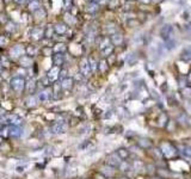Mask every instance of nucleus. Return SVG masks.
<instances>
[{
	"mask_svg": "<svg viewBox=\"0 0 191 179\" xmlns=\"http://www.w3.org/2000/svg\"><path fill=\"white\" fill-rule=\"evenodd\" d=\"M23 123V118L16 114H7L0 117V124L2 125H17L19 127Z\"/></svg>",
	"mask_w": 191,
	"mask_h": 179,
	"instance_id": "obj_1",
	"label": "nucleus"
},
{
	"mask_svg": "<svg viewBox=\"0 0 191 179\" xmlns=\"http://www.w3.org/2000/svg\"><path fill=\"white\" fill-rule=\"evenodd\" d=\"M25 85H27V83H25V80L22 77H16L10 83L11 89L13 90L16 93H22L24 91V89H25Z\"/></svg>",
	"mask_w": 191,
	"mask_h": 179,
	"instance_id": "obj_2",
	"label": "nucleus"
},
{
	"mask_svg": "<svg viewBox=\"0 0 191 179\" xmlns=\"http://www.w3.org/2000/svg\"><path fill=\"white\" fill-rule=\"evenodd\" d=\"M53 98V90L52 89H44L38 93V100L42 103H47Z\"/></svg>",
	"mask_w": 191,
	"mask_h": 179,
	"instance_id": "obj_3",
	"label": "nucleus"
},
{
	"mask_svg": "<svg viewBox=\"0 0 191 179\" xmlns=\"http://www.w3.org/2000/svg\"><path fill=\"white\" fill-rule=\"evenodd\" d=\"M67 128H68V125H67L66 122H64V121H59V122H56V123L53 125L52 130H53L54 134H62V133H66Z\"/></svg>",
	"mask_w": 191,
	"mask_h": 179,
	"instance_id": "obj_4",
	"label": "nucleus"
},
{
	"mask_svg": "<svg viewBox=\"0 0 191 179\" xmlns=\"http://www.w3.org/2000/svg\"><path fill=\"white\" fill-rule=\"evenodd\" d=\"M59 77H60V69L56 66L53 67V68H50V71L48 72V75H47V78L49 79L50 83H54Z\"/></svg>",
	"mask_w": 191,
	"mask_h": 179,
	"instance_id": "obj_5",
	"label": "nucleus"
},
{
	"mask_svg": "<svg viewBox=\"0 0 191 179\" xmlns=\"http://www.w3.org/2000/svg\"><path fill=\"white\" fill-rule=\"evenodd\" d=\"M24 54V48L22 46H14L12 49H11V56L13 58H18V56H22Z\"/></svg>",
	"mask_w": 191,
	"mask_h": 179,
	"instance_id": "obj_6",
	"label": "nucleus"
},
{
	"mask_svg": "<svg viewBox=\"0 0 191 179\" xmlns=\"http://www.w3.org/2000/svg\"><path fill=\"white\" fill-rule=\"evenodd\" d=\"M22 130L19 129V127L17 125H10V136L11 137H18L20 136Z\"/></svg>",
	"mask_w": 191,
	"mask_h": 179,
	"instance_id": "obj_7",
	"label": "nucleus"
},
{
	"mask_svg": "<svg viewBox=\"0 0 191 179\" xmlns=\"http://www.w3.org/2000/svg\"><path fill=\"white\" fill-rule=\"evenodd\" d=\"M25 103H27V106H28V108H33V106L37 105V98H36L35 96H30V97L25 100Z\"/></svg>",
	"mask_w": 191,
	"mask_h": 179,
	"instance_id": "obj_8",
	"label": "nucleus"
},
{
	"mask_svg": "<svg viewBox=\"0 0 191 179\" xmlns=\"http://www.w3.org/2000/svg\"><path fill=\"white\" fill-rule=\"evenodd\" d=\"M72 85H73V80L72 79H68V78H66L62 80V84H61V87L64 90H69L72 87Z\"/></svg>",
	"mask_w": 191,
	"mask_h": 179,
	"instance_id": "obj_9",
	"label": "nucleus"
},
{
	"mask_svg": "<svg viewBox=\"0 0 191 179\" xmlns=\"http://www.w3.org/2000/svg\"><path fill=\"white\" fill-rule=\"evenodd\" d=\"M20 64H22V66H24V67H29V66H31L32 64L31 58H29V56H22V59H20Z\"/></svg>",
	"mask_w": 191,
	"mask_h": 179,
	"instance_id": "obj_10",
	"label": "nucleus"
},
{
	"mask_svg": "<svg viewBox=\"0 0 191 179\" xmlns=\"http://www.w3.org/2000/svg\"><path fill=\"white\" fill-rule=\"evenodd\" d=\"M54 63L56 64V67H59L61 63H62V54H56L54 58H53Z\"/></svg>",
	"mask_w": 191,
	"mask_h": 179,
	"instance_id": "obj_11",
	"label": "nucleus"
},
{
	"mask_svg": "<svg viewBox=\"0 0 191 179\" xmlns=\"http://www.w3.org/2000/svg\"><path fill=\"white\" fill-rule=\"evenodd\" d=\"M25 86L28 87V91H29L30 93H32V92L35 91V89H36V84H35V81H33V80H30V81H29Z\"/></svg>",
	"mask_w": 191,
	"mask_h": 179,
	"instance_id": "obj_12",
	"label": "nucleus"
},
{
	"mask_svg": "<svg viewBox=\"0 0 191 179\" xmlns=\"http://www.w3.org/2000/svg\"><path fill=\"white\" fill-rule=\"evenodd\" d=\"M81 72H83L84 74H87V72H89V64L86 63V60H84V61L81 62Z\"/></svg>",
	"mask_w": 191,
	"mask_h": 179,
	"instance_id": "obj_13",
	"label": "nucleus"
},
{
	"mask_svg": "<svg viewBox=\"0 0 191 179\" xmlns=\"http://www.w3.org/2000/svg\"><path fill=\"white\" fill-rule=\"evenodd\" d=\"M55 30H56V32H59V33H64V31H66V27L62 25V24H59V25L55 28Z\"/></svg>",
	"mask_w": 191,
	"mask_h": 179,
	"instance_id": "obj_14",
	"label": "nucleus"
},
{
	"mask_svg": "<svg viewBox=\"0 0 191 179\" xmlns=\"http://www.w3.org/2000/svg\"><path fill=\"white\" fill-rule=\"evenodd\" d=\"M38 6H39L38 1H32L31 4H30V10H31V11H35V10L38 8Z\"/></svg>",
	"mask_w": 191,
	"mask_h": 179,
	"instance_id": "obj_15",
	"label": "nucleus"
},
{
	"mask_svg": "<svg viewBox=\"0 0 191 179\" xmlns=\"http://www.w3.org/2000/svg\"><path fill=\"white\" fill-rule=\"evenodd\" d=\"M7 43V39L5 37H0V47H4Z\"/></svg>",
	"mask_w": 191,
	"mask_h": 179,
	"instance_id": "obj_16",
	"label": "nucleus"
},
{
	"mask_svg": "<svg viewBox=\"0 0 191 179\" xmlns=\"http://www.w3.org/2000/svg\"><path fill=\"white\" fill-rule=\"evenodd\" d=\"M17 171H18V172H24V171H25V166H18V167H17Z\"/></svg>",
	"mask_w": 191,
	"mask_h": 179,
	"instance_id": "obj_17",
	"label": "nucleus"
},
{
	"mask_svg": "<svg viewBox=\"0 0 191 179\" xmlns=\"http://www.w3.org/2000/svg\"><path fill=\"white\" fill-rule=\"evenodd\" d=\"M14 1H16V2H18V4H23L25 0H14Z\"/></svg>",
	"mask_w": 191,
	"mask_h": 179,
	"instance_id": "obj_18",
	"label": "nucleus"
},
{
	"mask_svg": "<svg viewBox=\"0 0 191 179\" xmlns=\"http://www.w3.org/2000/svg\"><path fill=\"white\" fill-rule=\"evenodd\" d=\"M1 142H2V139H1V136H0V143H1Z\"/></svg>",
	"mask_w": 191,
	"mask_h": 179,
	"instance_id": "obj_19",
	"label": "nucleus"
},
{
	"mask_svg": "<svg viewBox=\"0 0 191 179\" xmlns=\"http://www.w3.org/2000/svg\"><path fill=\"white\" fill-rule=\"evenodd\" d=\"M1 68H2V66H1V63H0V71H1Z\"/></svg>",
	"mask_w": 191,
	"mask_h": 179,
	"instance_id": "obj_20",
	"label": "nucleus"
}]
</instances>
